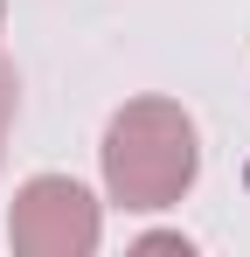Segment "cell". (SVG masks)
<instances>
[{
  "mask_svg": "<svg viewBox=\"0 0 250 257\" xmlns=\"http://www.w3.org/2000/svg\"><path fill=\"white\" fill-rule=\"evenodd\" d=\"M104 188L118 209H174L195 174H202V139L195 118L174 97H132L104 125Z\"/></svg>",
  "mask_w": 250,
  "mask_h": 257,
  "instance_id": "obj_1",
  "label": "cell"
},
{
  "mask_svg": "<svg viewBox=\"0 0 250 257\" xmlns=\"http://www.w3.org/2000/svg\"><path fill=\"white\" fill-rule=\"evenodd\" d=\"M97 236H104V215L90 188L70 174H35L7 209V243L21 257H90Z\"/></svg>",
  "mask_w": 250,
  "mask_h": 257,
  "instance_id": "obj_2",
  "label": "cell"
},
{
  "mask_svg": "<svg viewBox=\"0 0 250 257\" xmlns=\"http://www.w3.org/2000/svg\"><path fill=\"white\" fill-rule=\"evenodd\" d=\"M14 70H7V63H0V160H7V125H14Z\"/></svg>",
  "mask_w": 250,
  "mask_h": 257,
  "instance_id": "obj_3",
  "label": "cell"
},
{
  "mask_svg": "<svg viewBox=\"0 0 250 257\" xmlns=\"http://www.w3.org/2000/svg\"><path fill=\"white\" fill-rule=\"evenodd\" d=\"M139 250H181L188 257V236H139Z\"/></svg>",
  "mask_w": 250,
  "mask_h": 257,
  "instance_id": "obj_4",
  "label": "cell"
},
{
  "mask_svg": "<svg viewBox=\"0 0 250 257\" xmlns=\"http://www.w3.org/2000/svg\"><path fill=\"white\" fill-rule=\"evenodd\" d=\"M0 21H7V7H0Z\"/></svg>",
  "mask_w": 250,
  "mask_h": 257,
  "instance_id": "obj_5",
  "label": "cell"
}]
</instances>
